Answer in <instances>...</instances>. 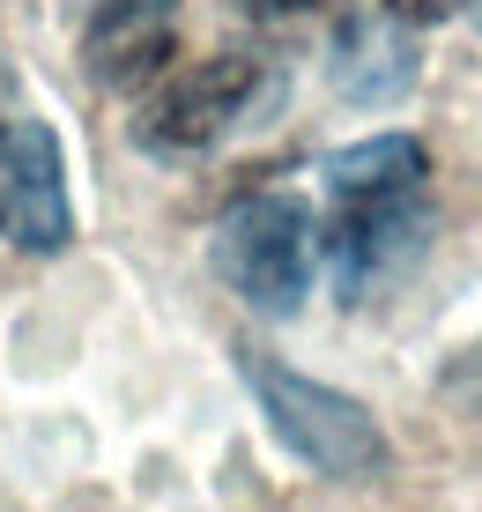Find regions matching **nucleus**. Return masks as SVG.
Listing matches in <instances>:
<instances>
[{
	"label": "nucleus",
	"mask_w": 482,
	"mask_h": 512,
	"mask_svg": "<svg viewBox=\"0 0 482 512\" xmlns=\"http://www.w3.org/2000/svg\"><path fill=\"white\" fill-rule=\"evenodd\" d=\"M386 8H394L401 23H445V15H453L460 0H386Z\"/></svg>",
	"instance_id": "obj_9"
},
{
	"label": "nucleus",
	"mask_w": 482,
	"mask_h": 512,
	"mask_svg": "<svg viewBox=\"0 0 482 512\" xmlns=\"http://www.w3.org/2000/svg\"><path fill=\"white\" fill-rule=\"evenodd\" d=\"M0 238L15 253H67L75 245L67 156L45 119H0Z\"/></svg>",
	"instance_id": "obj_5"
},
{
	"label": "nucleus",
	"mask_w": 482,
	"mask_h": 512,
	"mask_svg": "<svg viewBox=\"0 0 482 512\" xmlns=\"http://www.w3.org/2000/svg\"><path fill=\"white\" fill-rule=\"evenodd\" d=\"M238 372L253 386L267 431H275L312 475H327V483H371V475L386 468V453H394L386 431L371 423L364 401L342 394V386H319L305 372H290V364L260 357V349H238Z\"/></svg>",
	"instance_id": "obj_1"
},
{
	"label": "nucleus",
	"mask_w": 482,
	"mask_h": 512,
	"mask_svg": "<svg viewBox=\"0 0 482 512\" xmlns=\"http://www.w3.org/2000/svg\"><path fill=\"white\" fill-rule=\"evenodd\" d=\"M416 75H423V52L394 15H349V23L334 30L327 82L349 104H394V97L416 90Z\"/></svg>",
	"instance_id": "obj_7"
},
{
	"label": "nucleus",
	"mask_w": 482,
	"mask_h": 512,
	"mask_svg": "<svg viewBox=\"0 0 482 512\" xmlns=\"http://www.w3.org/2000/svg\"><path fill=\"white\" fill-rule=\"evenodd\" d=\"M327 193H379V186H431V149L416 134H371L334 149L327 164Z\"/></svg>",
	"instance_id": "obj_8"
},
{
	"label": "nucleus",
	"mask_w": 482,
	"mask_h": 512,
	"mask_svg": "<svg viewBox=\"0 0 482 512\" xmlns=\"http://www.w3.org/2000/svg\"><path fill=\"white\" fill-rule=\"evenodd\" d=\"M460 8H468V15H475V30H482V0H460Z\"/></svg>",
	"instance_id": "obj_11"
},
{
	"label": "nucleus",
	"mask_w": 482,
	"mask_h": 512,
	"mask_svg": "<svg viewBox=\"0 0 482 512\" xmlns=\"http://www.w3.org/2000/svg\"><path fill=\"white\" fill-rule=\"evenodd\" d=\"M327 268L342 305H364L394 282L431 238V186H379V193H327Z\"/></svg>",
	"instance_id": "obj_4"
},
{
	"label": "nucleus",
	"mask_w": 482,
	"mask_h": 512,
	"mask_svg": "<svg viewBox=\"0 0 482 512\" xmlns=\"http://www.w3.org/2000/svg\"><path fill=\"white\" fill-rule=\"evenodd\" d=\"M282 97V67H267L260 52H216V60L186 67L178 82H164L134 119V149L149 156H208L223 149L238 127L275 112Z\"/></svg>",
	"instance_id": "obj_3"
},
{
	"label": "nucleus",
	"mask_w": 482,
	"mask_h": 512,
	"mask_svg": "<svg viewBox=\"0 0 482 512\" xmlns=\"http://www.w3.org/2000/svg\"><path fill=\"white\" fill-rule=\"evenodd\" d=\"M245 15H260V23H282V15H305L312 0H238Z\"/></svg>",
	"instance_id": "obj_10"
},
{
	"label": "nucleus",
	"mask_w": 482,
	"mask_h": 512,
	"mask_svg": "<svg viewBox=\"0 0 482 512\" xmlns=\"http://www.w3.org/2000/svg\"><path fill=\"white\" fill-rule=\"evenodd\" d=\"M178 45V0H89L82 23V67L104 90H134Z\"/></svg>",
	"instance_id": "obj_6"
},
{
	"label": "nucleus",
	"mask_w": 482,
	"mask_h": 512,
	"mask_svg": "<svg viewBox=\"0 0 482 512\" xmlns=\"http://www.w3.org/2000/svg\"><path fill=\"white\" fill-rule=\"evenodd\" d=\"M208 260H216L223 290H238L253 312L290 320L305 305L312 275H319V231L312 208L297 193H245L216 216L208 231Z\"/></svg>",
	"instance_id": "obj_2"
}]
</instances>
